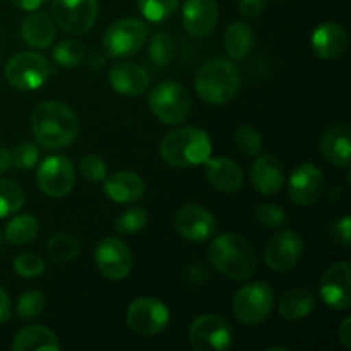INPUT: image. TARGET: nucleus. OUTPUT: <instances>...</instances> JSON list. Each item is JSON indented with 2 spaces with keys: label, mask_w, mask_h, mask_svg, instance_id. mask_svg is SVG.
Masks as SVG:
<instances>
[{
  "label": "nucleus",
  "mask_w": 351,
  "mask_h": 351,
  "mask_svg": "<svg viewBox=\"0 0 351 351\" xmlns=\"http://www.w3.org/2000/svg\"><path fill=\"white\" fill-rule=\"evenodd\" d=\"M33 136L47 149L69 147L79 136V119L74 110L60 101H43L31 117Z\"/></svg>",
  "instance_id": "1"
},
{
  "label": "nucleus",
  "mask_w": 351,
  "mask_h": 351,
  "mask_svg": "<svg viewBox=\"0 0 351 351\" xmlns=\"http://www.w3.org/2000/svg\"><path fill=\"white\" fill-rule=\"evenodd\" d=\"M208 257L215 269L230 280L242 281L257 269V256L250 243L235 233H225L211 242Z\"/></svg>",
  "instance_id": "2"
},
{
  "label": "nucleus",
  "mask_w": 351,
  "mask_h": 351,
  "mask_svg": "<svg viewBox=\"0 0 351 351\" xmlns=\"http://www.w3.org/2000/svg\"><path fill=\"white\" fill-rule=\"evenodd\" d=\"M195 93L208 105H225L240 89V71L228 58H211L201 65L194 79Z\"/></svg>",
  "instance_id": "3"
},
{
  "label": "nucleus",
  "mask_w": 351,
  "mask_h": 351,
  "mask_svg": "<svg viewBox=\"0 0 351 351\" xmlns=\"http://www.w3.org/2000/svg\"><path fill=\"white\" fill-rule=\"evenodd\" d=\"M211 139L197 127H182L168 132L160 143V156L165 163L177 168L204 165L211 156Z\"/></svg>",
  "instance_id": "4"
},
{
  "label": "nucleus",
  "mask_w": 351,
  "mask_h": 351,
  "mask_svg": "<svg viewBox=\"0 0 351 351\" xmlns=\"http://www.w3.org/2000/svg\"><path fill=\"white\" fill-rule=\"evenodd\" d=\"M147 105L153 115L167 125H180L191 115L192 101L187 89L173 81H163L147 95Z\"/></svg>",
  "instance_id": "5"
},
{
  "label": "nucleus",
  "mask_w": 351,
  "mask_h": 351,
  "mask_svg": "<svg viewBox=\"0 0 351 351\" xmlns=\"http://www.w3.org/2000/svg\"><path fill=\"white\" fill-rule=\"evenodd\" d=\"M147 34L149 29L146 23L136 17H123L110 24L108 29L105 31L101 41L103 50L112 58L130 57L146 45Z\"/></svg>",
  "instance_id": "6"
},
{
  "label": "nucleus",
  "mask_w": 351,
  "mask_h": 351,
  "mask_svg": "<svg viewBox=\"0 0 351 351\" xmlns=\"http://www.w3.org/2000/svg\"><path fill=\"white\" fill-rule=\"evenodd\" d=\"M51 74L50 60L36 51H21L7 62L5 81L19 91H31L48 81Z\"/></svg>",
  "instance_id": "7"
},
{
  "label": "nucleus",
  "mask_w": 351,
  "mask_h": 351,
  "mask_svg": "<svg viewBox=\"0 0 351 351\" xmlns=\"http://www.w3.org/2000/svg\"><path fill=\"white\" fill-rule=\"evenodd\" d=\"M274 307V291L264 281H254L237 291L233 314L242 324L256 326L266 321Z\"/></svg>",
  "instance_id": "8"
},
{
  "label": "nucleus",
  "mask_w": 351,
  "mask_h": 351,
  "mask_svg": "<svg viewBox=\"0 0 351 351\" xmlns=\"http://www.w3.org/2000/svg\"><path fill=\"white\" fill-rule=\"evenodd\" d=\"M189 341L195 351H226L232 348V328L219 315H201L191 324Z\"/></svg>",
  "instance_id": "9"
},
{
  "label": "nucleus",
  "mask_w": 351,
  "mask_h": 351,
  "mask_svg": "<svg viewBox=\"0 0 351 351\" xmlns=\"http://www.w3.org/2000/svg\"><path fill=\"white\" fill-rule=\"evenodd\" d=\"M36 182L40 191L48 197H65L71 194L75 184L74 163L67 156H60V154L47 158L38 168Z\"/></svg>",
  "instance_id": "10"
},
{
  "label": "nucleus",
  "mask_w": 351,
  "mask_h": 351,
  "mask_svg": "<svg viewBox=\"0 0 351 351\" xmlns=\"http://www.w3.org/2000/svg\"><path fill=\"white\" fill-rule=\"evenodd\" d=\"M170 322L167 305L151 297L136 298L127 308V324L136 335L154 336L165 331Z\"/></svg>",
  "instance_id": "11"
},
{
  "label": "nucleus",
  "mask_w": 351,
  "mask_h": 351,
  "mask_svg": "<svg viewBox=\"0 0 351 351\" xmlns=\"http://www.w3.org/2000/svg\"><path fill=\"white\" fill-rule=\"evenodd\" d=\"M53 21L69 34H84L98 19L96 0H53Z\"/></svg>",
  "instance_id": "12"
},
{
  "label": "nucleus",
  "mask_w": 351,
  "mask_h": 351,
  "mask_svg": "<svg viewBox=\"0 0 351 351\" xmlns=\"http://www.w3.org/2000/svg\"><path fill=\"white\" fill-rule=\"evenodd\" d=\"M96 267L110 281L127 278L132 269V254L129 247L117 237H106L96 247Z\"/></svg>",
  "instance_id": "13"
},
{
  "label": "nucleus",
  "mask_w": 351,
  "mask_h": 351,
  "mask_svg": "<svg viewBox=\"0 0 351 351\" xmlns=\"http://www.w3.org/2000/svg\"><path fill=\"white\" fill-rule=\"evenodd\" d=\"M304 254V240L293 230H283L276 233L264 247V261L278 273L290 271L297 266Z\"/></svg>",
  "instance_id": "14"
},
{
  "label": "nucleus",
  "mask_w": 351,
  "mask_h": 351,
  "mask_svg": "<svg viewBox=\"0 0 351 351\" xmlns=\"http://www.w3.org/2000/svg\"><path fill=\"white\" fill-rule=\"evenodd\" d=\"M321 298L335 311H346L351 305V266L350 263H336L321 280Z\"/></svg>",
  "instance_id": "15"
},
{
  "label": "nucleus",
  "mask_w": 351,
  "mask_h": 351,
  "mask_svg": "<svg viewBox=\"0 0 351 351\" xmlns=\"http://www.w3.org/2000/svg\"><path fill=\"white\" fill-rule=\"evenodd\" d=\"M324 192V177L315 165L304 163L293 170L288 180V195L298 206H312Z\"/></svg>",
  "instance_id": "16"
},
{
  "label": "nucleus",
  "mask_w": 351,
  "mask_h": 351,
  "mask_svg": "<svg viewBox=\"0 0 351 351\" xmlns=\"http://www.w3.org/2000/svg\"><path fill=\"white\" fill-rule=\"evenodd\" d=\"M218 2L216 0H185L182 7V23L192 38H208L218 24Z\"/></svg>",
  "instance_id": "17"
},
{
  "label": "nucleus",
  "mask_w": 351,
  "mask_h": 351,
  "mask_svg": "<svg viewBox=\"0 0 351 351\" xmlns=\"http://www.w3.org/2000/svg\"><path fill=\"white\" fill-rule=\"evenodd\" d=\"M175 226L185 240L202 243L215 235L216 219L208 209L189 204L178 211L177 218H175Z\"/></svg>",
  "instance_id": "18"
},
{
  "label": "nucleus",
  "mask_w": 351,
  "mask_h": 351,
  "mask_svg": "<svg viewBox=\"0 0 351 351\" xmlns=\"http://www.w3.org/2000/svg\"><path fill=\"white\" fill-rule=\"evenodd\" d=\"M252 187L263 195H274L285 184V168L278 158L264 154L257 156L250 167Z\"/></svg>",
  "instance_id": "19"
},
{
  "label": "nucleus",
  "mask_w": 351,
  "mask_h": 351,
  "mask_svg": "<svg viewBox=\"0 0 351 351\" xmlns=\"http://www.w3.org/2000/svg\"><path fill=\"white\" fill-rule=\"evenodd\" d=\"M110 86L119 95L123 96H141L146 93L149 86V75L146 69L130 62H120L115 64L108 72Z\"/></svg>",
  "instance_id": "20"
},
{
  "label": "nucleus",
  "mask_w": 351,
  "mask_h": 351,
  "mask_svg": "<svg viewBox=\"0 0 351 351\" xmlns=\"http://www.w3.org/2000/svg\"><path fill=\"white\" fill-rule=\"evenodd\" d=\"M348 47V34L338 23H324L312 33V48L322 60H336Z\"/></svg>",
  "instance_id": "21"
},
{
  "label": "nucleus",
  "mask_w": 351,
  "mask_h": 351,
  "mask_svg": "<svg viewBox=\"0 0 351 351\" xmlns=\"http://www.w3.org/2000/svg\"><path fill=\"white\" fill-rule=\"evenodd\" d=\"M103 192L117 204H130L143 197L146 192V185L139 175L123 170L105 177Z\"/></svg>",
  "instance_id": "22"
},
{
  "label": "nucleus",
  "mask_w": 351,
  "mask_h": 351,
  "mask_svg": "<svg viewBox=\"0 0 351 351\" xmlns=\"http://www.w3.org/2000/svg\"><path fill=\"white\" fill-rule=\"evenodd\" d=\"M209 184L221 192H237L243 184V173L235 161L225 156H209L204 163Z\"/></svg>",
  "instance_id": "23"
},
{
  "label": "nucleus",
  "mask_w": 351,
  "mask_h": 351,
  "mask_svg": "<svg viewBox=\"0 0 351 351\" xmlns=\"http://www.w3.org/2000/svg\"><path fill=\"white\" fill-rule=\"evenodd\" d=\"M321 153L331 165L339 168H350L351 137L350 129L345 123L329 127L321 137Z\"/></svg>",
  "instance_id": "24"
},
{
  "label": "nucleus",
  "mask_w": 351,
  "mask_h": 351,
  "mask_svg": "<svg viewBox=\"0 0 351 351\" xmlns=\"http://www.w3.org/2000/svg\"><path fill=\"white\" fill-rule=\"evenodd\" d=\"M57 36L55 21L45 12H31L21 24V38L24 43L36 50H43L53 43Z\"/></svg>",
  "instance_id": "25"
},
{
  "label": "nucleus",
  "mask_w": 351,
  "mask_h": 351,
  "mask_svg": "<svg viewBox=\"0 0 351 351\" xmlns=\"http://www.w3.org/2000/svg\"><path fill=\"white\" fill-rule=\"evenodd\" d=\"M315 308V297L307 288H291L285 291L278 304L281 317L288 321H298L311 315Z\"/></svg>",
  "instance_id": "26"
},
{
  "label": "nucleus",
  "mask_w": 351,
  "mask_h": 351,
  "mask_svg": "<svg viewBox=\"0 0 351 351\" xmlns=\"http://www.w3.org/2000/svg\"><path fill=\"white\" fill-rule=\"evenodd\" d=\"M14 351H36V350H50L58 351L60 345L53 332L45 326H27L23 328L12 341Z\"/></svg>",
  "instance_id": "27"
},
{
  "label": "nucleus",
  "mask_w": 351,
  "mask_h": 351,
  "mask_svg": "<svg viewBox=\"0 0 351 351\" xmlns=\"http://www.w3.org/2000/svg\"><path fill=\"white\" fill-rule=\"evenodd\" d=\"M223 45L232 60H243L252 51L254 31L252 27L242 21H235L225 31Z\"/></svg>",
  "instance_id": "28"
},
{
  "label": "nucleus",
  "mask_w": 351,
  "mask_h": 351,
  "mask_svg": "<svg viewBox=\"0 0 351 351\" xmlns=\"http://www.w3.org/2000/svg\"><path fill=\"white\" fill-rule=\"evenodd\" d=\"M40 223L31 215H19L10 219L5 226V239L12 245H26L33 242L34 237L38 235Z\"/></svg>",
  "instance_id": "29"
},
{
  "label": "nucleus",
  "mask_w": 351,
  "mask_h": 351,
  "mask_svg": "<svg viewBox=\"0 0 351 351\" xmlns=\"http://www.w3.org/2000/svg\"><path fill=\"white\" fill-rule=\"evenodd\" d=\"M79 242L69 233H57L48 240V256L55 263H69L79 254Z\"/></svg>",
  "instance_id": "30"
},
{
  "label": "nucleus",
  "mask_w": 351,
  "mask_h": 351,
  "mask_svg": "<svg viewBox=\"0 0 351 351\" xmlns=\"http://www.w3.org/2000/svg\"><path fill=\"white\" fill-rule=\"evenodd\" d=\"M51 58H53L55 64H58L60 67L65 69H74L84 60V47L82 43H79L77 40H62L57 47L51 51Z\"/></svg>",
  "instance_id": "31"
},
{
  "label": "nucleus",
  "mask_w": 351,
  "mask_h": 351,
  "mask_svg": "<svg viewBox=\"0 0 351 351\" xmlns=\"http://www.w3.org/2000/svg\"><path fill=\"white\" fill-rule=\"evenodd\" d=\"M24 204V192L19 184L0 178V218L14 215Z\"/></svg>",
  "instance_id": "32"
},
{
  "label": "nucleus",
  "mask_w": 351,
  "mask_h": 351,
  "mask_svg": "<svg viewBox=\"0 0 351 351\" xmlns=\"http://www.w3.org/2000/svg\"><path fill=\"white\" fill-rule=\"evenodd\" d=\"M180 0H137L141 14L151 23H161L173 16Z\"/></svg>",
  "instance_id": "33"
},
{
  "label": "nucleus",
  "mask_w": 351,
  "mask_h": 351,
  "mask_svg": "<svg viewBox=\"0 0 351 351\" xmlns=\"http://www.w3.org/2000/svg\"><path fill=\"white\" fill-rule=\"evenodd\" d=\"M45 305H47V302H45V297L41 291H24L19 297V300H17L16 314L17 317L23 319V321H31V319L41 315V312L45 311Z\"/></svg>",
  "instance_id": "34"
},
{
  "label": "nucleus",
  "mask_w": 351,
  "mask_h": 351,
  "mask_svg": "<svg viewBox=\"0 0 351 351\" xmlns=\"http://www.w3.org/2000/svg\"><path fill=\"white\" fill-rule=\"evenodd\" d=\"M147 225V211L143 208H130L123 211L115 221V232L120 235H134Z\"/></svg>",
  "instance_id": "35"
},
{
  "label": "nucleus",
  "mask_w": 351,
  "mask_h": 351,
  "mask_svg": "<svg viewBox=\"0 0 351 351\" xmlns=\"http://www.w3.org/2000/svg\"><path fill=\"white\" fill-rule=\"evenodd\" d=\"M175 53V43L171 40L170 34L167 33H156L149 41V57L154 65L163 67V65L170 64Z\"/></svg>",
  "instance_id": "36"
},
{
  "label": "nucleus",
  "mask_w": 351,
  "mask_h": 351,
  "mask_svg": "<svg viewBox=\"0 0 351 351\" xmlns=\"http://www.w3.org/2000/svg\"><path fill=\"white\" fill-rule=\"evenodd\" d=\"M254 215H256V219L261 225L269 230L281 228L288 221V216L285 213V209L281 206L273 204V202H264V204H261Z\"/></svg>",
  "instance_id": "37"
},
{
  "label": "nucleus",
  "mask_w": 351,
  "mask_h": 351,
  "mask_svg": "<svg viewBox=\"0 0 351 351\" xmlns=\"http://www.w3.org/2000/svg\"><path fill=\"white\" fill-rule=\"evenodd\" d=\"M235 144L242 153L249 156H257L263 149V137L254 127L242 125L235 132Z\"/></svg>",
  "instance_id": "38"
},
{
  "label": "nucleus",
  "mask_w": 351,
  "mask_h": 351,
  "mask_svg": "<svg viewBox=\"0 0 351 351\" xmlns=\"http://www.w3.org/2000/svg\"><path fill=\"white\" fill-rule=\"evenodd\" d=\"M14 269L23 278H36L45 273V261L40 256H36V254H19L14 259Z\"/></svg>",
  "instance_id": "39"
},
{
  "label": "nucleus",
  "mask_w": 351,
  "mask_h": 351,
  "mask_svg": "<svg viewBox=\"0 0 351 351\" xmlns=\"http://www.w3.org/2000/svg\"><path fill=\"white\" fill-rule=\"evenodd\" d=\"M10 158H12V167H16L17 170H31L38 163L40 151H38L36 144L23 143L17 144L10 151Z\"/></svg>",
  "instance_id": "40"
},
{
  "label": "nucleus",
  "mask_w": 351,
  "mask_h": 351,
  "mask_svg": "<svg viewBox=\"0 0 351 351\" xmlns=\"http://www.w3.org/2000/svg\"><path fill=\"white\" fill-rule=\"evenodd\" d=\"M79 171L89 182H103L106 177L108 167L98 154H86L79 163Z\"/></svg>",
  "instance_id": "41"
},
{
  "label": "nucleus",
  "mask_w": 351,
  "mask_h": 351,
  "mask_svg": "<svg viewBox=\"0 0 351 351\" xmlns=\"http://www.w3.org/2000/svg\"><path fill=\"white\" fill-rule=\"evenodd\" d=\"M266 0H239V10L245 17H257L263 14Z\"/></svg>",
  "instance_id": "42"
},
{
  "label": "nucleus",
  "mask_w": 351,
  "mask_h": 351,
  "mask_svg": "<svg viewBox=\"0 0 351 351\" xmlns=\"http://www.w3.org/2000/svg\"><path fill=\"white\" fill-rule=\"evenodd\" d=\"M335 239L338 242H341L345 247H350V239H351V219L350 216H345V218L339 219L338 223H335Z\"/></svg>",
  "instance_id": "43"
},
{
  "label": "nucleus",
  "mask_w": 351,
  "mask_h": 351,
  "mask_svg": "<svg viewBox=\"0 0 351 351\" xmlns=\"http://www.w3.org/2000/svg\"><path fill=\"white\" fill-rule=\"evenodd\" d=\"M339 341L346 350H351V317H346L338 329Z\"/></svg>",
  "instance_id": "44"
},
{
  "label": "nucleus",
  "mask_w": 351,
  "mask_h": 351,
  "mask_svg": "<svg viewBox=\"0 0 351 351\" xmlns=\"http://www.w3.org/2000/svg\"><path fill=\"white\" fill-rule=\"evenodd\" d=\"M10 315H12L10 300H9V297H7L5 291L0 288V324H3L5 321H9Z\"/></svg>",
  "instance_id": "45"
},
{
  "label": "nucleus",
  "mask_w": 351,
  "mask_h": 351,
  "mask_svg": "<svg viewBox=\"0 0 351 351\" xmlns=\"http://www.w3.org/2000/svg\"><path fill=\"white\" fill-rule=\"evenodd\" d=\"M48 0H12L14 5L21 10H26V12H33V10L40 9L41 5H45Z\"/></svg>",
  "instance_id": "46"
},
{
  "label": "nucleus",
  "mask_w": 351,
  "mask_h": 351,
  "mask_svg": "<svg viewBox=\"0 0 351 351\" xmlns=\"http://www.w3.org/2000/svg\"><path fill=\"white\" fill-rule=\"evenodd\" d=\"M12 167V158H10V151L5 147H0V173L7 171Z\"/></svg>",
  "instance_id": "47"
}]
</instances>
